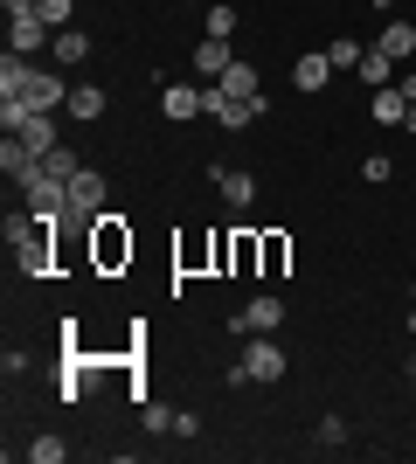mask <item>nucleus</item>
Masks as SVG:
<instances>
[{"instance_id": "obj_9", "label": "nucleus", "mask_w": 416, "mask_h": 464, "mask_svg": "<svg viewBox=\"0 0 416 464\" xmlns=\"http://www.w3.org/2000/svg\"><path fill=\"white\" fill-rule=\"evenodd\" d=\"M277 326H285V298H277V291H257V298L237 312V333H277Z\"/></svg>"}, {"instance_id": "obj_10", "label": "nucleus", "mask_w": 416, "mask_h": 464, "mask_svg": "<svg viewBox=\"0 0 416 464\" xmlns=\"http://www.w3.org/2000/svg\"><path fill=\"white\" fill-rule=\"evenodd\" d=\"M188 56H195V77H201V83H216L222 70L237 63V42H222V35H201L195 49H188Z\"/></svg>"}, {"instance_id": "obj_31", "label": "nucleus", "mask_w": 416, "mask_h": 464, "mask_svg": "<svg viewBox=\"0 0 416 464\" xmlns=\"http://www.w3.org/2000/svg\"><path fill=\"white\" fill-rule=\"evenodd\" d=\"M0 7H7V21H15V14H35V0H0Z\"/></svg>"}, {"instance_id": "obj_30", "label": "nucleus", "mask_w": 416, "mask_h": 464, "mask_svg": "<svg viewBox=\"0 0 416 464\" xmlns=\"http://www.w3.org/2000/svg\"><path fill=\"white\" fill-rule=\"evenodd\" d=\"M361 174H368V180H389V174H396V160H389V153H368V160H361Z\"/></svg>"}, {"instance_id": "obj_27", "label": "nucleus", "mask_w": 416, "mask_h": 464, "mask_svg": "<svg viewBox=\"0 0 416 464\" xmlns=\"http://www.w3.org/2000/svg\"><path fill=\"white\" fill-rule=\"evenodd\" d=\"M42 167H49L56 180H77V174H83V160L70 153V146H56V153H42Z\"/></svg>"}, {"instance_id": "obj_14", "label": "nucleus", "mask_w": 416, "mask_h": 464, "mask_svg": "<svg viewBox=\"0 0 416 464\" xmlns=\"http://www.w3.org/2000/svg\"><path fill=\"white\" fill-rule=\"evenodd\" d=\"M160 111L174 118V125H188V118H208V104H201V83H167V91H160Z\"/></svg>"}, {"instance_id": "obj_8", "label": "nucleus", "mask_w": 416, "mask_h": 464, "mask_svg": "<svg viewBox=\"0 0 416 464\" xmlns=\"http://www.w3.org/2000/svg\"><path fill=\"white\" fill-rule=\"evenodd\" d=\"M264 271V243H257V229H250V222H229V277H257Z\"/></svg>"}, {"instance_id": "obj_6", "label": "nucleus", "mask_w": 416, "mask_h": 464, "mask_svg": "<svg viewBox=\"0 0 416 464\" xmlns=\"http://www.w3.org/2000/svg\"><path fill=\"white\" fill-rule=\"evenodd\" d=\"M21 201H28V215H49V222H63V208H70V180H56L49 167H42V174L21 188Z\"/></svg>"}, {"instance_id": "obj_23", "label": "nucleus", "mask_w": 416, "mask_h": 464, "mask_svg": "<svg viewBox=\"0 0 416 464\" xmlns=\"http://www.w3.org/2000/svg\"><path fill=\"white\" fill-rule=\"evenodd\" d=\"M368 111H375V125H402V118H410V97H402L396 83H389V91H375V97H368Z\"/></svg>"}, {"instance_id": "obj_32", "label": "nucleus", "mask_w": 416, "mask_h": 464, "mask_svg": "<svg viewBox=\"0 0 416 464\" xmlns=\"http://www.w3.org/2000/svg\"><path fill=\"white\" fill-rule=\"evenodd\" d=\"M396 91H402V97L416 104V70H402V77H396Z\"/></svg>"}, {"instance_id": "obj_18", "label": "nucleus", "mask_w": 416, "mask_h": 464, "mask_svg": "<svg viewBox=\"0 0 416 464\" xmlns=\"http://www.w3.org/2000/svg\"><path fill=\"white\" fill-rule=\"evenodd\" d=\"M174 264H180V277L216 271V236H188V243H174Z\"/></svg>"}, {"instance_id": "obj_29", "label": "nucleus", "mask_w": 416, "mask_h": 464, "mask_svg": "<svg viewBox=\"0 0 416 464\" xmlns=\"http://www.w3.org/2000/svg\"><path fill=\"white\" fill-rule=\"evenodd\" d=\"M28 458H35V464H63V437H35V444H28Z\"/></svg>"}, {"instance_id": "obj_15", "label": "nucleus", "mask_w": 416, "mask_h": 464, "mask_svg": "<svg viewBox=\"0 0 416 464\" xmlns=\"http://www.w3.org/2000/svg\"><path fill=\"white\" fill-rule=\"evenodd\" d=\"M375 56H389V63H410L416 56V21H382V35L368 42Z\"/></svg>"}, {"instance_id": "obj_24", "label": "nucleus", "mask_w": 416, "mask_h": 464, "mask_svg": "<svg viewBox=\"0 0 416 464\" xmlns=\"http://www.w3.org/2000/svg\"><path fill=\"white\" fill-rule=\"evenodd\" d=\"M201 35L237 42V0H216V7H208V21H201Z\"/></svg>"}, {"instance_id": "obj_26", "label": "nucleus", "mask_w": 416, "mask_h": 464, "mask_svg": "<svg viewBox=\"0 0 416 464\" xmlns=\"http://www.w3.org/2000/svg\"><path fill=\"white\" fill-rule=\"evenodd\" d=\"M139 423H146V437H167V430H174V409L167 402H139Z\"/></svg>"}, {"instance_id": "obj_12", "label": "nucleus", "mask_w": 416, "mask_h": 464, "mask_svg": "<svg viewBox=\"0 0 416 464\" xmlns=\"http://www.w3.org/2000/svg\"><path fill=\"white\" fill-rule=\"evenodd\" d=\"M0 174L15 180V188H28V180H35V174H42V160H35V153H28V146H21V139H15V132H0Z\"/></svg>"}, {"instance_id": "obj_17", "label": "nucleus", "mask_w": 416, "mask_h": 464, "mask_svg": "<svg viewBox=\"0 0 416 464\" xmlns=\"http://www.w3.org/2000/svg\"><path fill=\"white\" fill-rule=\"evenodd\" d=\"M216 188H222V201H229L237 215L257 201V174H243V167H216Z\"/></svg>"}, {"instance_id": "obj_13", "label": "nucleus", "mask_w": 416, "mask_h": 464, "mask_svg": "<svg viewBox=\"0 0 416 464\" xmlns=\"http://www.w3.org/2000/svg\"><path fill=\"white\" fill-rule=\"evenodd\" d=\"M334 83V63H326V49H305V56L292 63V91H305V97H319Z\"/></svg>"}, {"instance_id": "obj_5", "label": "nucleus", "mask_w": 416, "mask_h": 464, "mask_svg": "<svg viewBox=\"0 0 416 464\" xmlns=\"http://www.w3.org/2000/svg\"><path fill=\"white\" fill-rule=\"evenodd\" d=\"M104 208H111V180H104V167H83V174L70 180V208H63V222H70V229H91Z\"/></svg>"}, {"instance_id": "obj_19", "label": "nucleus", "mask_w": 416, "mask_h": 464, "mask_svg": "<svg viewBox=\"0 0 416 464\" xmlns=\"http://www.w3.org/2000/svg\"><path fill=\"white\" fill-rule=\"evenodd\" d=\"M257 243H264V271L257 277H285L292 271V236L285 229H257Z\"/></svg>"}, {"instance_id": "obj_11", "label": "nucleus", "mask_w": 416, "mask_h": 464, "mask_svg": "<svg viewBox=\"0 0 416 464\" xmlns=\"http://www.w3.org/2000/svg\"><path fill=\"white\" fill-rule=\"evenodd\" d=\"M15 139H21V146H28V153L42 160V153H56V146H63V125H56V111H28Z\"/></svg>"}, {"instance_id": "obj_1", "label": "nucleus", "mask_w": 416, "mask_h": 464, "mask_svg": "<svg viewBox=\"0 0 416 464\" xmlns=\"http://www.w3.org/2000/svg\"><path fill=\"white\" fill-rule=\"evenodd\" d=\"M70 91L77 83H63L56 63H35V56H0V97H15V104H28V111H63L70 104Z\"/></svg>"}, {"instance_id": "obj_35", "label": "nucleus", "mask_w": 416, "mask_h": 464, "mask_svg": "<svg viewBox=\"0 0 416 464\" xmlns=\"http://www.w3.org/2000/svg\"><path fill=\"white\" fill-rule=\"evenodd\" d=\"M180 7H188V0H180Z\"/></svg>"}, {"instance_id": "obj_25", "label": "nucleus", "mask_w": 416, "mask_h": 464, "mask_svg": "<svg viewBox=\"0 0 416 464\" xmlns=\"http://www.w3.org/2000/svg\"><path fill=\"white\" fill-rule=\"evenodd\" d=\"M361 56H368V49H361L354 35H334V42H326V63H334V70H361Z\"/></svg>"}, {"instance_id": "obj_3", "label": "nucleus", "mask_w": 416, "mask_h": 464, "mask_svg": "<svg viewBox=\"0 0 416 464\" xmlns=\"http://www.w3.org/2000/svg\"><path fill=\"white\" fill-rule=\"evenodd\" d=\"M83 243H91V271H98V277H119L125 264H132V250H139V243H132V222H125L119 208H104L98 222L83 229Z\"/></svg>"}, {"instance_id": "obj_2", "label": "nucleus", "mask_w": 416, "mask_h": 464, "mask_svg": "<svg viewBox=\"0 0 416 464\" xmlns=\"http://www.w3.org/2000/svg\"><path fill=\"white\" fill-rule=\"evenodd\" d=\"M56 229L63 222H49V215H7V250H15V264L28 277L56 271Z\"/></svg>"}, {"instance_id": "obj_4", "label": "nucleus", "mask_w": 416, "mask_h": 464, "mask_svg": "<svg viewBox=\"0 0 416 464\" xmlns=\"http://www.w3.org/2000/svg\"><path fill=\"white\" fill-rule=\"evenodd\" d=\"M285 347H277L271 333H250L243 340V353H237V368H229V388H271V382H285Z\"/></svg>"}, {"instance_id": "obj_21", "label": "nucleus", "mask_w": 416, "mask_h": 464, "mask_svg": "<svg viewBox=\"0 0 416 464\" xmlns=\"http://www.w3.org/2000/svg\"><path fill=\"white\" fill-rule=\"evenodd\" d=\"M104 118V83H77L70 91V125H98Z\"/></svg>"}, {"instance_id": "obj_33", "label": "nucleus", "mask_w": 416, "mask_h": 464, "mask_svg": "<svg viewBox=\"0 0 416 464\" xmlns=\"http://www.w3.org/2000/svg\"><path fill=\"white\" fill-rule=\"evenodd\" d=\"M402 132H410V139H416V104H410V118H402Z\"/></svg>"}, {"instance_id": "obj_16", "label": "nucleus", "mask_w": 416, "mask_h": 464, "mask_svg": "<svg viewBox=\"0 0 416 464\" xmlns=\"http://www.w3.org/2000/svg\"><path fill=\"white\" fill-rule=\"evenodd\" d=\"M49 63H56V70H77V63H91V35H83V28H56V42H49Z\"/></svg>"}, {"instance_id": "obj_28", "label": "nucleus", "mask_w": 416, "mask_h": 464, "mask_svg": "<svg viewBox=\"0 0 416 464\" xmlns=\"http://www.w3.org/2000/svg\"><path fill=\"white\" fill-rule=\"evenodd\" d=\"M35 14L49 21V28H77V21H70V0H35Z\"/></svg>"}, {"instance_id": "obj_20", "label": "nucleus", "mask_w": 416, "mask_h": 464, "mask_svg": "<svg viewBox=\"0 0 416 464\" xmlns=\"http://www.w3.org/2000/svg\"><path fill=\"white\" fill-rule=\"evenodd\" d=\"M216 83H222V91H229V97H243V104H257V97H264V77H257V70H250V63H243V56L229 63V70H222Z\"/></svg>"}, {"instance_id": "obj_22", "label": "nucleus", "mask_w": 416, "mask_h": 464, "mask_svg": "<svg viewBox=\"0 0 416 464\" xmlns=\"http://www.w3.org/2000/svg\"><path fill=\"white\" fill-rule=\"evenodd\" d=\"M361 83H368V91H389V83L402 77V63H389V56H375V49H368V56H361V70H354Z\"/></svg>"}, {"instance_id": "obj_34", "label": "nucleus", "mask_w": 416, "mask_h": 464, "mask_svg": "<svg viewBox=\"0 0 416 464\" xmlns=\"http://www.w3.org/2000/svg\"><path fill=\"white\" fill-rule=\"evenodd\" d=\"M375 7H389V0H375Z\"/></svg>"}, {"instance_id": "obj_7", "label": "nucleus", "mask_w": 416, "mask_h": 464, "mask_svg": "<svg viewBox=\"0 0 416 464\" xmlns=\"http://www.w3.org/2000/svg\"><path fill=\"white\" fill-rule=\"evenodd\" d=\"M49 42H56V28H49L42 14H15L7 21V49H15V56H49Z\"/></svg>"}]
</instances>
